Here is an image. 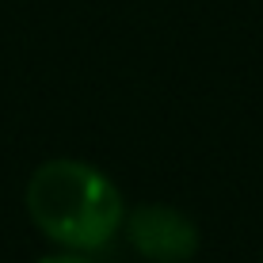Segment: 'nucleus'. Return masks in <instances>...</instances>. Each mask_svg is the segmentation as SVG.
<instances>
[{
  "instance_id": "obj_1",
  "label": "nucleus",
  "mask_w": 263,
  "mask_h": 263,
  "mask_svg": "<svg viewBox=\"0 0 263 263\" xmlns=\"http://www.w3.org/2000/svg\"><path fill=\"white\" fill-rule=\"evenodd\" d=\"M27 214L42 237L69 252H99L122 229L126 202L115 179L84 160H46L27 179Z\"/></svg>"
},
{
  "instance_id": "obj_3",
  "label": "nucleus",
  "mask_w": 263,
  "mask_h": 263,
  "mask_svg": "<svg viewBox=\"0 0 263 263\" xmlns=\"http://www.w3.org/2000/svg\"><path fill=\"white\" fill-rule=\"evenodd\" d=\"M39 263H92V259H84L80 252H65V256H46V259H39Z\"/></svg>"
},
{
  "instance_id": "obj_2",
  "label": "nucleus",
  "mask_w": 263,
  "mask_h": 263,
  "mask_svg": "<svg viewBox=\"0 0 263 263\" xmlns=\"http://www.w3.org/2000/svg\"><path fill=\"white\" fill-rule=\"evenodd\" d=\"M126 237L134 252L145 256L149 263H187L198 252V229L187 214L172 210V206H138L126 217Z\"/></svg>"
}]
</instances>
